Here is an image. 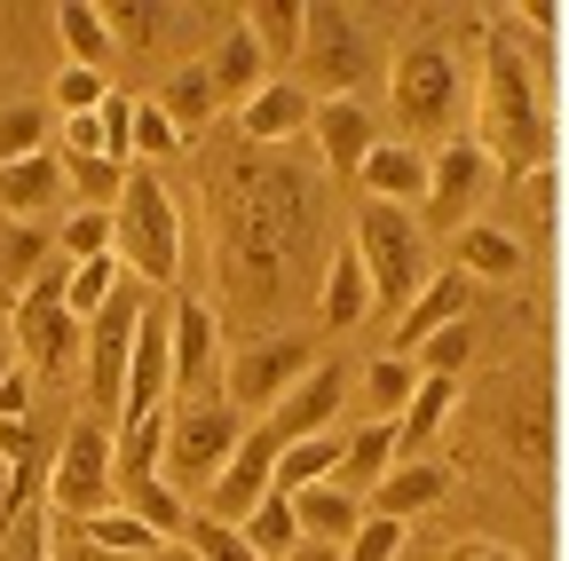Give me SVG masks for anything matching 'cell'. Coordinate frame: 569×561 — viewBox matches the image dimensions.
I'll list each match as a JSON object with an SVG mask.
<instances>
[{"label":"cell","instance_id":"obj_1","mask_svg":"<svg viewBox=\"0 0 569 561\" xmlns=\"http://www.w3.org/2000/svg\"><path fill=\"white\" fill-rule=\"evenodd\" d=\"M332 174H317L301 151H253L238 143L213 167L206 222H213V277L222 309L253 324V340H284L293 317L325 301L332 277Z\"/></svg>","mask_w":569,"mask_h":561},{"label":"cell","instance_id":"obj_2","mask_svg":"<svg viewBox=\"0 0 569 561\" xmlns=\"http://www.w3.org/2000/svg\"><path fill=\"white\" fill-rule=\"evenodd\" d=\"M467 111H475V143H482V159L498 174H546V159L561 151V127H553V111H546V96L530 80V63H522V48L507 32L482 48Z\"/></svg>","mask_w":569,"mask_h":561},{"label":"cell","instance_id":"obj_3","mask_svg":"<svg viewBox=\"0 0 569 561\" xmlns=\"http://www.w3.org/2000/svg\"><path fill=\"white\" fill-rule=\"evenodd\" d=\"M459 103H467V63H459V48H451L436 24L411 32V40L396 48V63H388V111H396V127L411 134V151H419V143L443 151Z\"/></svg>","mask_w":569,"mask_h":561},{"label":"cell","instance_id":"obj_4","mask_svg":"<svg viewBox=\"0 0 569 561\" xmlns=\"http://www.w3.org/2000/svg\"><path fill=\"white\" fill-rule=\"evenodd\" d=\"M111 222H119V269L142 277V285H174L182 277V206L151 167H127Z\"/></svg>","mask_w":569,"mask_h":561},{"label":"cell","instance_id":"obj_5","mask_svg":"<svg viewBox=\"0 0 569 561\" xmlns=\"http://www.w3.org/2000/svg\"><path fill=\"white\" fill-rule=\"evenodd\" d=\"M348 246L365 253V277H372V293H380V317H403L427 293V230H419V214L365 198V206H356Z\"/></svg>","mask_w":569,"mask_h":561},{"label":"cell","instance_id":"obj_6","mask_svg":"<svg viewBox=\"0 0 569 561\" xmlns=\"http://www.w3.org/2000/svg\"><path fill=\"white\" fill-rule=\"evenodd\" d=\"M380 72V40L356 9H309V48H301V88L317 103H365V80Z\"/></svg>","mask_w":569,"mask_h":561},{"label":"cell","instance_id":"obj_7","mask_svg":"<svg viewBox=\"0 0 569 561\" xmlns=\"http://www.w3.org/2000/svg\"><path fill=\"white\" fill-rule=\"evenodd\" d=\"M63 285H71V261L56 253L32 285L17 293V348H24L32 380H63L71 364H88V332H80V317H71Z\"/></svg>","mask_w":569,"mask_h":561},{"label":"cell","instance_id":"obj_8","mask_svg":"<svg viewBox=\"0 0 569 561\" xmlns=\"http://www.w3.org/2000/svg\"><path fill=\"white\" fill-rule=\"evenodd\" d=\"M103 507H119V428H103V419H71V435L56 451V474H48V514L88 522Z\"/></svg>","mask_w":569,"mask_h":561},{"label":"cell","instance_id":"obj_9","mask_svg":"<svg viewBox=\"0 0 569 561\" xmlns=\"http://www.w3.org/2000/svg\"><path fill=\"white\" fill-rule=\"evenodd\" d=\"M246 443V411L230 403H167V482L174 490H213Z\"/></svg>","mask_w":569,"mask_h":561},{"label":"cell","instance_id":"obj_10","mask_svg":"<svg viewBox=\"0 0 569 561\" xmlns=\"http://www.w3.org/2000/svg\"><path fill=\"white\" fill-rule=\"evenodd\" d=\"M325 357H317V340L309 332H284V340H246V348H230L222 357V403L230 411H277L284 395H293L309 372H317Z\"/></svg>","mask_w":569,"mask_h":561},{"label":"cell","instance_id":"obj_11","mask_svg":"<svg viewBox=\"0 0 569 561\" xmlns=\"http://www.w3.org/2000/svg\"><path fill=\"white\" fill-rule=\"evenodd\" d=\"M498 182V167L482 159V143H475V134H451V143L443 151H427V206H419V230H467L475 222V206H482V190Z\"/></svg>","mask_w":569,"mask_h":561},{"label":"cell","instance_id":"obj_12","mask_svg":"<svg viewBox=\"0 0 569 561\" xmlns=\"http://www.w3.org/2000/svg\"><path fill=\"white\" fill-rule=\"evenodd\" d=\"M142 317H151V301L134 293V277L119 285V301L88 324V403L119 419L127 403V364H134V340H142Z\"/></svg>","mask_w":569,"mask_h":561},{"label":"cell","instance_id":"obj_13","mask_svg":"<svg viewBox=\"0 0 569 561\" xmlns=\"http://www.w3.org/2000/svg\"><path fill=\"white\" fill-rule=\"evenodd\" d=\"M167 340H174V403H222V324L213 301H167Z\"/></svg>","mask_w":569,"mask_h":561},{"label":"cell","instance_id":"obj_14","mask_svg":"<svg viewBox=\"0 0 569 561\" xmlns=\"http://www.w3.org/2000/svg\"><path fill=\"white\" fill-rule=\"evenodd\" d=\"M230 127H238V143H253V151H293L301 134L317 127V96L301 80H269Z\"/></svg>","mask_w":569,"mask_h":561},{"label":"cell","instance_id":"obj_15","mask_svg":"<svg viewBox=\"0 0 569 561\" xmlns=\"http://www.w3.org/2000/svg\"><path fill=\"white\" fill-rule=\"evenodd\" d=\"M340 403H348V364H332V357H325V364H317V372H309L293 395H284V403L261 419V428H269L284 451H293V443H309V435H332Z\"/></svg>","mask_w":569,"mask_h":561},{"label":"cell","instance_id":"obj_16","mask_svg":"<svg viewBox=\"0 0 569 561\" xmlns=\"http://www.w3.org/2000/svg\"><path fill=\"white\" fill-rule=\"evenodd\" d=\"M309 143H317V159H325L332 182H356V174H365V159L380 151V111H372V103H317Z\"/></svg>","mask_w":569,"mask_h":561},{"label":"cell","instance_id":"obj_17","mask_svg":"<svg viewBox=\"0 0 569 561\" xmlns=\"http://www.w3.org/2000/svg\"><path fill=\"white\" fill-rule=\"evenodd\" d=\"M467 309H475V277H459V269H443V277H427V293L396 317V348L388 357H419L436 332H451V324H467Z\"/></svg>","mask_w":569,"mask_h":561},{"label":"cell","instance_id":"obj_18","mask_svg":"<svg viewBox=\"0 0 569 561\" xmlns=\"http://www.w3.org/2000/svg\"><path fill=\"white\" fill-rule=\"evenodd\" d=\"M206 72H213V96H222V111H246V103L269 88V56H261V40L246 32V17L206 48Z\"/></svg>","mask_w":569,"mask_h":561},{"label":"cell","instance_id":"obj_19","mask_svg":"<svg viewBox=\"0 0 569 561\" xmlns=\"http://www.w3.org/2000/svg\"><path fill=\"white\" fill-rule=\"evenodd\" d=\"M372 309H380V293H372V277H365V253L340 246V253H332V277H325V301H317V332L340 340V332L365 324Z\"/></svg>","mask_w":569,"mask_h":561},{"label":"cell","instance_id":"obj_20","mask_svg":"<svg viewBox=\"0 0 569 561\" xmlns=\"http://www.w3.org/2000/svg\"><path fill=\"white\" fill-rule=\"evenodd\" d=\"M356 182H365L372 206H403V214H411V206H427V151H411V143H380Z\"/></svg>","mask_w":569,"mask_h":561},{"label":"cell","instance_id":"obj_21","mask_svg":"<svg viewBox=\"0 0 569 561\" xmlns=\"http://www.w3.org/2000/svg\"><path fill=\"white\" fill-rule=\"evenodd\" d=\"M396 451H403V428H396V419L356 428V435H348V459H340V490H348V499H372V490L396 474Z\"/></svg>","mask_w":569,"mask_h":561},{"label":"cell","instance_id":"obj_22","mask_svg":"<svg viewBox=\"0 0 569 561\" xmlns=\"http://www.w3.org/2000/svg\"><path fill=\"white\" fill-rule=\"evenodd\" d=\"M293 514H301V538H309V545H340V553H348V538H356V530L372 522V514H365V499H348L340 482L301 490V499H293Z\"/></svg>","mask_w":569,"mask_h":561},{"label":"cell","instance_id":"obj_23","mask_svg":"<svg viewBox=\"0 0 569 561\" xmlns=\"http://www.w3.org/2000/svg\"><path fill=\"white\" fill-rule=\"evenodd\" d=\"M56 198H63V159H56V151L24 159V167H0V214H9V222L48 214Z\"/></svg>","mask_w":569,"mask_h":561},{"label":"cell","instance_id":"obj_24","mask_svg":"<svg viewBox=\"0 0 569 561\" xmlns=\"http://www.w3.org/2000/svg\"><path fill=\"white\" fill-rule=\"evenodd\" d=\"M340 459H348V428H332V435H309V443H293L277 459V499H301V490H317V482H340Z\"/></svg>","mask_w":569,"mask_h":561},{"label":"cell","instance_id":"obj_25","mask_svg":"<svg viewBox=\"0 0 569 561\" xmlns=\"http://www.w3.org/2000/svg\"><path fill=\"white\" fill-rule=\"evenodd\" d=\"M443 490H451V474L436 467V459H419V467H396L380 490H372V499H365V514H388V522H411V514H427V507H436L443 499Z\"/></svg>","mask_w":569,"mask_h":561},{"label":"cell","instance_id":"obj_26","mask_svg":"<svg viewBox=\"0 0 569 561\" xmlns=\"http://www.w3.org/2000/svg\"><path fill=\"white\" fill-rule=\"evenodd\" d=\"M56 40L71 48V63H88V72H111V63H119V32H111V9H88V0H71V9H56Z\"/></svg>","mask_w":569,"mask_h":561},{"label":"cell","instance_id":"obj_27","mask_svg":"<svg viewBox=\"0 0 569 561\" xmlns=\"http://www.w3.org/2000/svg\"><path fill=\"white\" fill-rule=\"evenodd\" d=\"M151 103H159L182 134H198L213 111H222V96H213V72H206V56H198V63H174V72L159 80V96H151Z\"/></svg>","mask_w":569,"mask_h":561},{"label":"cell","instance_id":"obj_28","mask_svg":"<svg viewBox=\"0 0 569 561\" xmlns=\"http://www.w3.org/2000/svg\"><path fill=\"white\" fill-rule=\"evenodd\" d=\"M451 269H459V277H515V269H522V238L498 230V222H467Z\"/></svg>","mask_w":569,"mask_h":561},{"label":"cell","instance_id":"obj_29","mask_svg":"<svg viewBox=\"0 0 569 561\" xmlns=\"http://www.w3.org/2000/svg\"><path fill=\"white\" fill-rule=\"evenodd\" d=\"M80 538H88V545H103V553H142V561H159V553H167V538L142 522L134 507H103V514H88V522H80Z\"/></svg>","mask_w":569,"mask_h":561},{"label":"cell","instance_id":"obj_30","mask_svg":"<svg viewBox=\"0 0 569 561\" xmlns=\"http://www.w3.org/2000/svg\"><path fill=\"white\" fill-rule=\"evenodd\" d=\"M419 380H427V372H419L411 357H372L356 388H365L372 419H403V411H411V395H419Z\"/></svg>","mask_w":569,"mask_h":561},{"label":"cell","instance_id":"obj_31","mask_svg":"<svg viewBox=\"0 0 569 561\" xmlns=\"http://www.w3.org/2000/svg\"><path fill=\"white\" fill-rule=\"evenodd\" d=\"M246 32L261 40L269 63H301V48H309V9H284V0H269V9H246Z\"/></svg>","mask_w":569,"mask_h":561},{"label":"cell","instance_id":"obj_32","mask_svg":"<svg viewBox=\"0 0 569 561\" xmlns=\"http://www.w3.org/2000/svg\"><path fill=\"white\" fill-rule=\"evenodd\" d=\"M119 285H127L119 253H103V261H71V285H63V301H71V317H80V324H96V317L119 301Z\"/></svg>","mask_w":569,"mask_h":561},{"label":"cell","instance_id":"obj_33","mask_svg":"<svg viewBox=\"0 0 569 561\" xmlns=\"http://www.w3.org/2000/svg\"><path fill=\"white\" fill-rule=\"evenodd\" d=\"M48 127H56L48 103H0V167L40 159V151H48Z\"/></svg>","mask_w":569,"mask_h":561},{"label":"cell","instance_id":"obj_34","mask_svg":"<svg viewBox=\"0 0 569 561\" xmlns=\"http://www.w3.org/2000/svg\"><path fill=\"white\" fill-rule=\"evenodd\" d=\"M111 96H119L111 72H88V63H63V72L48 80V111H63V119H96Z\"/></svg>","mask_w":569,"mask_h":561},{"label":"cell","instance_id":"obj_35","mask_svg":"<svg viewBox=\"0 0 569 561\" xmlns=\"http://www.w3.org/2000/svg\"><path fill=\"white\" fill-rule=\"evenodd\" d=\"M246 545H253L261 561H284V553H293V545H301V514H293V499H277V490H269V499L246 514Z\"/></svg>","mask_w":569,"mask_h":561},{"label":"cell","instance_id":"obj_36","mask_svg":"<svg viewBox=\"0 0 569 561\" xmlns=\"http://www.w3.org/2000/svg\"><path fill=\"white\" fill-rule=\"evenodd\" d=\"M56 253L63 261H103V253H119V222L103 214V206H80V214H63Z\"/></svg>","mask_w":569,"mask_h":561},{"label":"cell","instance_id":"obj_37","mask_svg":"<svg viewBox=\"0 0 569 561\" xmlns=\"http://www.w3.org/2000/svg\"><path fill=\"white\" fill-rule=\"evenodd\" d=\"M451 403H459V380H419L411 411L396 419V428H403V443H427V435H436L443 419H451Z\"/></svg>","mask_w":569,"mask_h":561},{"label":"cell","instance_id":"obj_38","mask_svg":"<svg viewBox=\"0 0 569 561\" xmlns=\"http://www.w3.org/2000/svg\"><path fill=\"white\" fill-rule=\"evenodd\" d=\"M182 545H190L198 561H261V553L246 545V530H230V522H213V514H190Z\"/></svg>","mask_w":569,"mask_h":561},{"label":"cell","instance_id":"obj_39","mask_svg":"<svg viewBox=\"0 0 569 561\" xmlns=\"http://www.w3.org/2000/svg\"><path fill=\"white\" fill-rule=\"evenodd\" d=\"M467 357H475V324H451V332H436V340H427L411 364H419L427 380H459V372H467Z\"/></svg>","mask_w":569,"mask_h":561},{"label":"cell","instance_id":"obj_40","mask_svg":"<svg viewBox=\"0 0 569 561\" xmlns=\"http://www.w3.org/2000/svg\"><path fill=\"white\" fill-rule=\"evenodd\" d=\"M182 143H190V134H182L151 96H134V151H142V159H167V151H182Z\"/></svg>","mask_w":569,"mask_h":561},{"label":"cell","instance_id":"obj_41","mask_svg":"<svg viewBox=\"0 0 569 561\" xmlns=\"http://www.w3.org/2000/svg\"><path fill=\"white\" fill-rule=\"evenodd\" d=\"M403 530H411V522H388V514H372L365 530L348 538V553H340V561H403Z\"/></svg>","mask_w":569,"mask_h":561},{"label":"cell","instance_id":"obj_42","mask_svg":"<svg viewBox=\"0 0 569 561\" xmlns=\"http://www.w3.org/2000/svg\"><path fill=\"white\" fill-rule=\"evenodd\" d=\"M48 561H142V553H103V545H88V538H80V522L48 514Z\"/></svg>","mask_w":569,"mask_h":561},{"label":"cell","instance_id":"obj_43","mask_svg":"<svg viewBox=\"0 0 569 561\" xmlns=\"http://www.w3.org/2000/svg\"><path fill=\"white\" fill-rule=\"evenodd\" d=\"M24 403H32V380L9 372V380H0V419H24Z\"/></svg>","mask_w":569,"mask_h":561},{"label":"cell","instance_id":"obj_44","mask_svg":"<svg viewBox=\"0 0 569 561\" xmlns=\"http://www.w3.org/2000/svg\"><path fill=\"white\" fill-rule=\"evenodd\" d=\"M451 561H522V553H515V545H498V538H467Z\"/></svg>","mask_w":569,"mask_h":561},{"label":"cell","instance_id":"obj_45","mask_svg":"<svg viewBox=\"0 0 569 561\" xmlns=\"http://www.w3.org/2000/svg\"><path fill=\"white\" fill-rule=\"evenodd\" d=\"M284 561H340V545H309V538H301V545L284 553Z\"/></svg>","mask_w":569,"mask_h":561},{"label":"cell","instance_id":"obj_46","mask_svg":"<svg viewBox=\"0 0 569 561\" xmlns=\"http://www.w3.org/2000/svg\"><path fill=\"white\" fill-rule=\"evenodd\" d=\"M159 561H198V553H190V545H167V553H159Z\"/></svg>","mask_w":569,"mask_h":561},{"label":"cell","instance_id":"obj_47","mask_svg":"<svg viewBox=\"0 0 569 561\" xmlns=\"http://www.w3.org/2000/svg\"><path fill=\"white\" fill-rule=\"evenodd\" d=\"M9 372H17V364H9V340H0V380H9Z\"/></svg>","mask_w":569,"mask_h":561}]
</instances>
